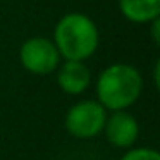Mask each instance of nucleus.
I'll list each match as a JSON object with an SVG mask.
<instances>
[{"mask_svg": "<svg viewBox=\"0 0 160 160\" xmlns=\"http://www.w3.org/2000/svg\"><path fill=\"white\" fill-rule=\"evenodd\" d=\"M98 31L83 14H69L55 28V47L67 60H84L97 50Z\"/></svg>", "mask_w": 160, "mask_h": 160, "instance_id": "1", "label": "nucleus"}, {"mask_svg": "<svg viewBox=\"0 0 160 160\" xmlns=\"http://www.w3.org/2000/svg\"><path fill=\"white\" fill-rule=\"evenodd\" d=\"M97 91L102 105L112 110H122L139 97L141 76L128 64H114L102 72Z\"/></svg>", "mask_w": 160, "mask_h": 160, "instance_id": "2", "label": "nucleus"}, {"mask_svg": "<svg viewBox=\"0 0 160 160\" xmlns=\"http://www.w3.org/2000/svg\"><path fill=\"white\" fill-rule=\"evenodd\" d=\"M105 108L102 103L84 100L76 103L66 117L67 131L76 138H93L105 126Z\"/></svg>", "mask_w": 160, "mask_h": 160, "instance_id": "3", "label": "nucleus"}, {"mask_svg": "<svg viewBox=\"0 0 160 160\" xmlns=\"http://www.w3.org/2000/svg\"><path fill=\"white\" fill-rule=\"evenodd\" d=\"M21 62L29 72L48 74L59 66V50L47 38H31L21 48Z\"/></svg>", "mask_w": 160, "mask_h": 160, "instance_id": "4", "label": "nucleus"}, {"mask_svg": "<svg viewBox=\"0 0 160 160\" xmlns=\"http://www.w3.org/2000/svg\"><path fill=\"white\" fill-rule=\"evenodd\" d=\"M105 132L108 141L114 146L126 148V146H131L138 138V124L132 115L119 110L107 121Z\"/></svg>", "mask_w": 160, "mask_h": 160, "instance_id": "5", "label": "nucleus"}, {"mask_svg": "<svg viewBox=\"0 0 160 160\" xmlns=\"http://www.w3.org/2000/svg\"><path fill=\"white\" fill-rule=\"evenodd\" d=\"M59 86L66 93L78 95L90 84V71L81 60H67L59 71Z\"/></svg>", "mask_w": 160, "mask_h": 160, "instance_id": "6", "label": "nucleus"}, {"mask_svg": "<svg viewBox=\"0 0 160 160\" xmlns=\"http://www.w3.org/2000/svg\"><path fill=\"white\" fill-rule=\"evenodd\" d=\"M121 11L129 21L148 22L158 18L160 0H119Z\"/></svg>", "mask_w": 160, "mask_h": 160, "instance_id": "7", "label": "nucleus"}, {"mask_svg": "<svg viewBox=\"0 0 160 160\" xmlns=\"http://www.w3.org/2000/svg\"><path fill=\"white\" fill-rule=\"evenodd\" d=\"M122 160H160L158 153L148 148H138L122 157Z\"/></svg>", "mask_w": 160, "mask_h": 160, "instance_id": "8", "label": "nucleus"}, {"mask_svg": "<svg viewBox=\"0 0 160 160\" xmlns=\"http://www.w3.org/2000/svg\"><path fill=\"white\" fill-rule=\"evenodd\" d=\"M158 28H160V21H158V18H155V19H153V28H152V31H153V38H155V42H158V40H160Z\"/></svg>", "mask_w": 160, "mask_h": 160, "instance_id": "9", "label": "nucleus"}]
</instances>
